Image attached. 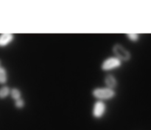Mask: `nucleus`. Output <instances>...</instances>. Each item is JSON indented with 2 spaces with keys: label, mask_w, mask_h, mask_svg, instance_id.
Returning a JSON list of instances; mask_svg holds the SVG:
<instances>
[{
  "label": "nucleus",
  "mask_w": 151,
  "mask_h": 130,
  "mask_svg": "<svg viewBox=\"0 0 151 130\" xmlns=\"http://www.w3.org/2000/svg\"><path fill=\"white\" fill-rule=\"evenodd\" d=\"M116 90L111 89L107 87H97L92 89L91 95L96 100L106 101L112 100L116 96Z\"/></svg>",
  "instance_id": "f257e3e1"
},
{
  "label": "nucleus",
  "mask_w": 151,
  "mask_h": 130,
  "mask_svg": "<svg viewBox=\"0 0 151 130\" xmlns=\"http://www.w3.org/2000/svg\"><path fill=\"white\" fill-rule=\"evenodd\" d=\"M122 66V62L113 55L106 57L103 60L100 66V69L104 72H110L119 69Z\"/></svg>",
  "instance_id": "f03ea898"
},
{
  "label": "nucleus",
  "mask_w": 151,
  "mask_h": 130,
  "mask_svg": "<svg viewBox=\"0 0 151 130\" xmlns=\"http://www.w3.org/2000/svg\"><path fill=\"white\" fill-rule=\"evenodd\" d=\"M112 53L114 56L117 57L122 63L129 61L131 58V54L130 51L119 43H116L114 44L112 46Z\"/></svg>",
  "instance_id": "7ed1b4c3"
},
{
  "label": "nucleus",
  "mask_w": 151,
  "mask_h": 130,
  "mask_svg": "<svg viewBox=\"0 0 151 130\" xmlns=\"http://www.w3.org/2000/svg\"><path fill=\"white\" fill-rule=\"evenodd\" d=\"M107 112V104L106 101L96 100L92 106L91 116L96 120H100L106 116Z\"/></svg>",
  "instance_id": "20e7f679"
},
{
  "label": "nucleus",
  "mask_w": 151,
  "mask_h": 130,
  "mask_svg": "<svg viewBox=\"0 0 151 130\" xmlns=\"http://www.w3.org/2000/svg\"><path fill=\"white\" fill-rule=\"evenodd\" d=\"M105 84V87L111 88V89L116 90L118 86V80L116 76L112 74H108L106 75L103 80Z\"/></svg>",
  "instance_id": "39448f33"
},
{
  "label": "nucleus",
  "mask_w": 151,
  "mask_h": 130,
  "mask_svg": "<svg viewBox=\"0 0 151 130\" xmlns=\"http://www.w3.org/2000/svg\"><path fill=\"white\" fill-rule=\"evenodd\" d=\"M15 35L11 33H2L0 35V48H4L13 43Z\"/></svg>",
  "instance_id": "423d86ee"
},
{
  "label": "nucleus",
  "mask_w": 151,
  "mask_h": 130,
  "mask_svg": "<svg viewBox=\"0 0 151 130\" xmlns=\"http://www.w3.org/2000/svg\"><path fill=\"white\" fill-rule=\"evenodd\" d=\"M10 96L11 97V99L13 101H16V100L22 98V91L19 88L13 87V88L10 89Z\"/></svg>",
  "instance_id": "0eeeda50"
},
{
  "label": "nucleus",
  "mask_w": 151,
  "mask_h": 130,
  "mask_svg": "<svg viewBox=\"0 0 151 130\" xmlns=\"http://www.w3.org/2000/svg\"><path fill=\"white\" fill-rule=\"evenodd\" d=\"M8 81L7 71L4 66H0V85H4Z\"/></svg>",
  "instance_id": "6e6552de"
},
{
  "label": "nucleus",
  "mask_w": 151,
  "mask_h": 130,
  "mask_svg": "<svg viewBox=\"0 0 151 130\" xmlns=\"http://www.w3.org/2000/svg\"><path fill=\"white\" fill-rule=\"evenodd\" d=\"M10 89L11 88L7 85H2L0 88V99H4L10 96Z\"/></svg>",
  "instance_id": "1a4fd4ad"
},
{
  "label": "nucleus",
  "mask_w": 151,
  "mask_h": 130,
  "mask_svg": "<svg viewBox=\"0 0 151 130\" xmlns=\"http://www.w3.org/2000/svg\"><path fill=\"white\" fill-rule=\"evenodd\" d=\"M25 106H26V101L23 98L19 99L14 101V107L17 110H22V109L24 108Z\"/></svg>",
  "instance_id": "9d476101"
},
{
  "label": "nucleus",
  "mask_w": 151,
  "mask_h": 130,
  "mask_svg": "<svg viewBox=\"0 0 151 130\" xmlns=\"http://www.w3.org/2000/svg\"><path fill=\"white\" fill-rule=\"evenodd\" d=\"M126 36L127 38H128L130 41H132V42H137V41L139 40V35H137V34H134V33L127 34Z\"/></svg>",
  "instance_id": "9b49d317"
},
{
  "label": "nucleus",
  "mask_w": 151,
  "mask_h": 130,
  "mask_svg": "<svg viewBox=\"0 0 151 130\" xmlns=\"http://www.w3.org/2000/svg\"><path fill=\"white\" fill-rule=\"evenodd\" d=\"M1 66V60H0V66Z\"/></svg>",
  "instance_id": "f8f14e48"
}]
</instances>
